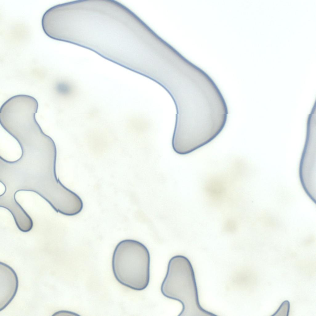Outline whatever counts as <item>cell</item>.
<instances>
[{"mask_svg":"<svg viewBox=\"0 0 316 316\" xmlns=\"http://www.w3.org/2000/svg\"><path fill=\"white\" fill-rule=\"evenodd\" d=\"M7 209L11 213L20 231L26 232L32 229L33 222L31 218L17 202L10 205Z\"/></svg>","mask_w":316,"mask_h":316,"instance_id":"5","label":"cell"},{"mask_svg":"<svg viewBox=\"0 0 316 316\" xmlns=\"http://www.w3.org/2000/svg\"><path fill=\"white\" fill-rule=\"evenodd\" d=\"M160 290L165 297L181 303L182 309L178 316L197 315L198 309L206 311L199 303L192 265L189 260L184 256L177 255L170 259Z\"/></svg>","mask_w":316,"mask_h":316,"instance_id":"2","label":"cell"},{"mask_svg":"<svg viewBox=\"0 0 316 316\" xmlns=\"http://www.w3.org/2000/svg\"><path fill=\"white\" fill-rule=\"evenodd\" d=\"M22 154L19 143L9 132L6 131L5 135H1L0 155L2 158L7 162H14L21 158Z\"/></svg>","mask_w":316,"mask_h":316,"instance_id":"4","label":"cell"},{"mask_svg":"<svg viewBox=\"0 0 316 316\" xmlns=\"http://www.w3.org/2000/svg\"><path fill=\"white\" fill-rule=\"evenodd\" d=\"M0 311L5 308L15 297L18 287V280L10 266L0 262Z\"/></svg>","mask_w":316,"mask_h":316,"instance_id":"3","label":"cell"},{"mask_svg":"<svg viewBox=\"0 0 316 316\" xmlns=\"http://www.w3.org/2000/svg\"><path fill=\"white\" fill-rule=\"evenodd\" d=\"M6 188L5 185L2 183L0 182V191L2 192V194L0 196L3 195L6 192Z\"/></svg>","mask_w":316,"mask_h":316,"instance_id":"6","label":"cell"},{"mask_svg":"<svg viewBox=\"0 0 316 316\" xmlns=\"http://www.w3.org/2000/svg\"><path fill=\"white\" fill-rule=\"evenodd\" d=\"M150 256L147 247L131 239L120 242L114 251L112 266L114 275L121 284L141 291L148 286L150 279Z\"/></svg>","mask_w":316,"mask_h":316,"instance_id":"1","label":"cell"}]
</instances>
